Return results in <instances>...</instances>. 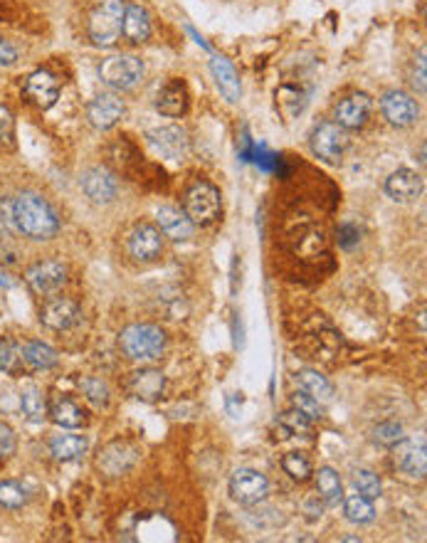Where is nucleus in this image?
<instances>
[{
    "mask_svg": "<svg viewBox=\"0 0 427 543\" xmlns=\"http://www.w3.org/2000/svg\"><path fill=\"white\" fill-rule=\"evenodd\" d=\"M15 447H18L15 430L8 423L0 420V460H8L11 455H15Z\"/></svg>",
    "mask_w": 427,
    "mask_h": 543,
    "instance_id": "a19ab883",
    "label": "nucleus"
},
{
    "mask_svg": "<svg viewBox=\"0 0 427 543\" xmlns=\"http://www.w3.org/2000/svg\"><path fill=\"white\" fill-rule=\"evenodd\" d=\"M25 282H27L33 294L52 296L55 292H60L65 282H67V267L57 260L37 262L25 272Z\"/></svg>",
    "mask_w": 427,
    "mask_h": 543,
    "instance_id": "6e6552de",
    "label": "nucleus"
},
{
    "mask_svg": "<svg viewBox=\"0 0 427 543\" xmlns=\"http://www.w3.org/2000/svg\"><path fill=\"white\" fill-rule=\"evenodd\" d=\"M89 449V440L84 435H55L50 440V452L57 462L82 460Z\"/></svg>",
    "mask_w": 427,
    "mask_h": 543,
    "instance_id": "393cba45",
    "label": "nucleus"
},
{
    "mask_svg": "<svg viewBox=\"0 0 427 543\" xmlns=\"http://www.w3.org/2000/svg\"><path fill=\"white\" fill-rule=\"evenodd\" d=\"M139 447L131 445L126 440H114L109 442L107 447L99 452V460H96V467L107 477H121L126 474L139 462Z\"/></svg>",
    "mask_w": 427,
    "mask_h": 543,
    "instance_id": "9b49d317",
    "label": "nucleus"
},
{
    "mask_svg": "<svg viewBox=\"0 0 427 543\" xmlns=\"http://www.w3.org/2000/svg\"><path fill=\"white\" fill-rule=\"evenodd\" d=\"M309 146H311V154L321 158L324 164L336 165L341 164L346 149H348V136L336 121H321L311 131Z\"/></svg>",
    "mask_w": 427,
    "mask_h": 543,
    "instance_id": "39448f33",
    "label": "nucleus"
},
{
    "mask_svg": "<svg viewBox=\"0 0 427 543\" xmlns=\"http://www.w3.org/2000/svg\"><path fill=\"white\" fill-rule=\"evenodd\" d=\"M220 190L210 186V183H195L190 186L188 193H186V201H183V213L188 215V220L193 225H201V227H208L213 225L217 218H220Z\"/></svg>",
    "mask_w": 427,
    "mask_h": 543,
    "instance_id": "20e7f679",
    "label": "nucleus"
},
{
    "mask_svg": "<svg viewBox=\"0 0 427 543\" xmlns=\"http://www.w3.org/2000/svg\"><path fill=\"white\" fill-rule=\"evenodd\" d=\"M80 388H82L84 395L95 402V405H102V408L109 405V386L102 379H96V376H84V379H80Z\"/></svg>",
    "mask_w": 427,
    "mask_h": 543,
    "instance_id": "e433bc0d",
    "label": "nucleus"
},
{
    "mask_svg": "<svg viewBox=\"0 0 427 543\" xmlns=\"http://www.w3.org/2000/svg\"><path fill=\"white\" fill-rule=\"evenodd\" d=\"M23 358L25 366L33 368V371H50L60 363V356L57 351L42 341H27L23 346Z\"/></svg>",
    "mask_w": 427,
    "mask_h": 543,
    "instance_id": "cd10ccee",
    "label": "nucleus"
},
{
    "mask_svg": "<svg viewBox=\"0 0 427 543\" xmlns=\"http://www.w3.org/2000/svg\"><path fill=\"white\" fill-rule=\"evenodd\" d=\"M25 371V358H23V346L12 339H3L0 341V373H8V376H20Z\"/></svg>",
    "mask_w": 427,
    "mask_h": 543,
    "instance_id": "7c9ffc66",
    "label": "nucleus"
},
{
    "mask_svg": "<svg viewBox=\"0 0 427 543\" xmlns=\"http://www.w3.org/2000/svg\"><path fill=\"white\" fill-rule=\"evenodd\" d=\"M18 62V50L8 40H0V67H12Z\"/></svg>",
    "mask_w": 427,
    "mask_h": 543,
    "instance_id": "c03bdc74",
    "label": "nucleus"
},
{
    "mask_svg": "<svg viewBox=\"0 0 427 543\" xmlns=\"http://www.w3.org/2000/svg\"><path fill=\"white\" fill-rule=\"evenodd\" d=\"M40 321L52 331H70L82 324V309L74 299L67 296H52L45 302L40 311Z\"/></svg>",
    "mask_w": 427,
    "mask_h": 543,
    "instance_id": "9d476101",
    "label": "nucleus"
},
{
    "mask_svg": "<svg viewBox=\"0 0 427 543\" xmlns=\"http://www.w3.org/2000/svg\"><path fill=\"white\" fill-rule=\"evenodd\" d=\"M297 383H299V388L304 390V393H309L311 398H316L319 402H326L333 398V386L329 383V379H326V376H321L319 371H314V368H304V371H299Z\"/></svg>",
    "mask_w": 427,
    "mask_h": 543,
    "instance_id": "c85d7f7f",
    "label": "nucleus"
},
{
    "mask_svg": "<svg viewBox=\"0 0 427 543\" xmlns=\"http://www.w3.org/2000/svg\"><path fill=\"white\" fill-rule=\"evenodd\" d=\"M380 109H383V117L388 119V124L405 129V126H413L417 119H420V107L410 95L391 89L385 92L380 99Z\"/></svg>",
    "mask_w": 427,
    "mask_h": 543,
    "instance_id": "4468645a",
    "label": "nucleus"
},
{
    "mask_svg": "<svg viewBox=\"0 0 427 543\" xmlns=\"http://www.w3.org/2000/svg\"><path fill=\"white\" fill-rule=\"evenodd\" d=\"M282 467L285 472L294 479V482H309L311 479V462L307 460V455L301 452H286L282 457Z\"/></svg>",
    "mask_w": 427,
    "mask_h": 543,
    "instance_id": "f704fd0d",
    "label": "nucleus"
},
{
    "mask_svg": "<svg viewBox=\"0 0 427 543\" xmlns=\"http://www.w3.org/2000/svg\"><path fill=\"white\" fill-rule=\"evenodd\" d=\"M385 193L395 203H413L423 193V178L410 168H398L391 178L385 180Z\"/></svg>",
    "mask_w": 427,
    "mask_h": 543,
    "instance_id": "412c9836",
    "label": "nucleus"
},
{
    "mask_svg": "<svg viewBox=\"0 0 427 543\" xmlns=\"http://www.w3.org/2000/svg\"><path fill=\"white\" fill-rule=\"evenodd\" d=\"M156 109L168 119L183 117L188 111V89L180 80H171L156 96Z\"/></svg>",
    "mask_w": 427,
    "mask_h": 543,
    "instance_id": "4be33fe9",
    "label": "nucleus"
},
{
    "mask_svg": "<svg viewBox=\"0 0 427 543\" xmlns=\"http://www.w3.org/2000/svg\"><path fill=\"white\" fill-rule=\"evenodd\" d=\"M210 72H213V80L215 84H217V89H220V95L225 96L230 104L240 102V96H242V82H240V74L238 70H235V65L227 57H223V55H213V59H210Z\"/></svg>",
    "mask_w": 427,
    "mask_h": 543,
    "instance_id": "aec40b11",
    "label": "nucleus"
},
{
    "mask_svg": "<svg viewBox=\"0 0 427 543\" xmlns=\"http://www.w3.org/2000/svg\"><path fill=\"white\" fill-rule=\"evenodd\" d=\"M354 486L358 494L368 496V499H378L383 494V485H380L378 474L370 470H356L354 472Z\"/></svg>",
    "mask_w": 427,
    "mask_h": 543,
    "instance_id": "c9c22d12",
    "label": "nucleus"
},
{
    "mask_svg": "<svg viewBox=\"0 0 427 543\" xmlns=\"http://www.w3.org/2000/svg\"><path fill=\"white\" fill-rule=\"evenodd\" d=\"M279 427H282V432L285 435L282 437H294V435H301V437H314V423L309 420L307 415H301L299 410H286V413H282V417H279Z\"/></svg>",
    "mask_w": 427,
    "mask_h": 543,
    "instance_id": "473e14b6",
    "label": "nucleus"
},
{
    "mask_svg": "<svg viewBox=\"0 0 427 543\" xmlns=\"http://www.w3.org/2000/svg\"><path fill=\"white\" fill-rule=\"evenodd\" d=\"M395 467L413 479H425L427 447L425 440H400L395 445Z\"/></svg>",
    "mask_w": 427,
    "mask_h": 543,
    "instance_id": "dca6fc26",
    "label": "nucleus"
},
{
    "mask_svg": "<svg viewBox=\"0 0 427 543\" xmlns=\"http://www.w3.org/2000/svg\"><path fill=\"white\" fill-rule=\"evenodd\" d=\"M292 408H294V410H299L301 415H307L311 423L321 420V415H324V408H321V402L316 401V398H311V395H309V393H304V390H299V393H294V395H292Z\"/></svg>",
    "mask_w": 427,
    "mask_h": 543,
    "instance_id": "58836bf2",
    "label": "nucleus"
},
{
    "mask_svg": "<svg viewBox=\"0 0 427 543\" xmlns=\"http://www.w3.org/2000/svg\"><path fill=\"white\" fill-rule=\"evenodd\" d=\"M129 393L141 402H158L166 393V376L158 368H141L129 379Z\"/></svg>",
    "mask_w": 427,
    "mask_h": 543,
    "instance_id": "6ab92c4d",
    "label": "nucleus"
},
{
    "mask_svg": "<svg viewBox=\"0 0 427 543\" xmlns=\"http://www.w3.org/2000/svg\"><path fill=\"white\" fill-rule=\"evenodd\" d=\"M339 242L344 245V248H351L354 242H358V230L356 227H351V225H346V227H341V233H339Z\"/></svg>",
    "mask_w": 427,
    "mask_h": 543,
    "instance_id": "a18cd8bd",
    "label": "nucleus"
},
{
    "mask_svg": "<svg viewBox=\"0 0 427 543\" xmlns=\"http://www.w3.org/2000/svg\"><path fill=\"white\" fill-rule=\"evenodd\" d=\"M20 408H23L25 417H27L30 423H35V425L48 417V402H45L42 393H40L35 386H30V388L23 390V395H20Z\"/></svg>",
    "mask_w": 427,
    "mask_h": 543,
    "instance_id": "2f4dec72",
    "label": "nucleus"
},
{
    "mask_svg": "<svg viewBox=\"0 0 427 543\" xmlns=\"http://www.w3.org/2000/svg\"><path fill=\"white\" fill-rule=\"evenodd\" d=\"M80 186H82L84 195L95 205H109V203L117 201V195H119V180L104 165L87 168L82 178H80Z\"/></svg>",
    "mask_w": 427,
    "mask_h": 543,
    "instance_id": "1a4fd4ad",
    "label": "nucleus"
},
{
    "mask_svg": "<svg viewBox=\"0 0 427 543\" xmlns=\"http://www.w3.org/2000/svg\"><path fill=\"white\" fill-rule=\"evenodd\" d=\"M321 511H324V507L319 504V499H311V501H307V519L309 521L321 519Z\"/></svg>",
    "mask_w": 427,
    "mask_h": 543,
    "instance_id": "49530a36",
    "label": "nucleus"
},
{
    "mask_svg": "<svg viewBox=\"0 0 427 543\" xmlns=\"http://www.w3.org/2000/svg\"><path fill=\"white\" fill-rule=\"evenodd\" d=\"M126 114V104L119 95L114 92H102L99 96H95L87 107V119L89 124L99 131H107L111 126H117L121 121V117Z\"/></svg>",
    "mask_w": 427,
    "mask_h": 543,
    "instance_id": "f8f14e48",
    "label": "nucleus"
},
{
    "mask_svg": "<svg viewBox=\"0 0 427 543\" xmlns=\"http://www.w3.org/2000/svg\"><path fill=\"white\" fill-rule=\"evenodd\" d=\"M121 33L133 45L146 42L151 37V15H149V11L141 8V5H126L124 20H121Z\"/></svg>",
    "mask_w": 427,
    "mask_h": 543,
    "instance_id": "5701e85b",
    "label": "nucleus"
},
{
    "mask_svg": "<svg viewBox=\"0 0 427 543\" xmlns=\"http://www.w3.org/2000/svg\"><path fill=\"white\" fill-rule=\"evenodd\" d=\"M344 514L346 519L358 526H366L370 521L376 519V507H373V499H368L363 494H351L346 496L344 501Z\"/></svg>",
    "mask_w": 427,
    "mask_h": 543,
    "instance_id": "c756f323",
    "label": "nucleus"
},
{
    "mask_svg": "<svg viewBox=\"0 0 427 543\" xmlns=\"http://www.w3.org/2000/svg\"><path fill=\"white\" fill-rule=\"evenodd\" d=\"M164 252V237L161 230L154 225L141 223L131 230L129 235V255L136 262H156Z\"/></svg>",
    "mask_w": 427,
    "mask_h": 543,
    "instance_id": "2eb2a0df",
    "label": "nucleus"
},
{
    "mask_svg": "<svg viewBox=\"0 0 427 543\" xmlns=\"http://www.w3.org/2000/svg\"><path fill=\"white\" fill-rule=\"evenodd\" d=\"M27 489L15 479H3L0 482V507L3 509H23L27 504Z\"/></svg>",
    "mask_w": 427,
    "mask_h": 543,
    "instance_id": "72a5a7b5",
    "label": "nucleus"
},
{
    "mask_svg": "<svg viewBox=\"0 0 427 543\" xmlns=\"http://www.w3.org/2000/svg\"><path fill=\"white\" fill-rule=\"evenodd\" d=\"M12 218L18 235L30 240H52L60 233V218L55 208L37 193H20L12 198Z\"/></svg>",
    "mask_w": 427,
    "mask_h": 543,
    "instance_id": "f257e3e1",
    "label": "nucleus"
},
{
    "mask_svg": "<svg viewBox=\"0 0 427 543\" xmlns=\"http://www.w3.org/2000/svg\"><path fill=\"white\" fill-rule=\"evenodd\" d=\"M410 84H413L416 92L425 95V52H420V57H417L413 74H410Z\"/></svg>",
    "mask_w": 427,
    "mask_h": 543,
    "instance_id": "37998d69",
    "label": "nucleus"
},
{
    "mask_svg": "<svg viewBox=\"0 0 427 543\" xmlns=\"http://www.w3.org/2000/svg\"><path fill=\"white\" fill-rule=\"evenodd\" d=\"M48 415H52V420L60 427H77L87 425V410H84L80 402H74L72 398H57V401L50 405Z\"/></svg>",
    "mask_w": 427,
    "mask_h": 543,
    "instance_id": "a878e982",
    "label": "nucleus"
},
{
    "mask_svg": "<svg viewBox=\"0 0 427 543\" xmlns=\"http://www.w3.org/2000/svg\"><path fill=\"white\" fill-rule=\"evenodd\" d=\"M156 154L171 158V161H183L188 154V134L180 126H156L146 134Z\"/></svg>",
    "mask_w": 427,
    "mask_h": 543,
    "instance_id": "ddd939ff",
    "label": "nucleus"
},
{
    "mask_svg": "<svg viewBox=\"0 0 427 543\" xmlns=\"http://www.w3.org/2000/svg\"><path fill=\"white\" fill-rule=\"evenodd\" d=\"M403 437V425H400V423H393V420L380 423V425H376V430H373V440L378 442L380 447H395Z\"/></svg>",
    "mask_w": 427,
    "mask_h": 543,
    "instance_id": "4c0bfd02",
    "label": "nucleus"
},
{
    "mask_svg": "<svg viewBox=\"0 0 427 543\" xmlns=\"http://www.w3.org/2000/svg\"><path fill=\"white\" fill-rule=\"evenodd\" d=\"M126 3L124 0H102L89 15V37L96 48H114L121 37Z\"/></svg>",
    "mask_w": 427,
    "mask_h": 543,
    "instance_id": "7ed1b4c3",
    "label": "nucleus"
},
{
    "mask_svg": "<svg viewBox=\"0 0 427 543\" xmlns=\"http://www.w3.org/2000/svg\"><path fill=\"white\" fill-rule=\"evenodd\" d=\"M156 218H158L161 235L171 237V240H176V242H186V240L193 237V227H195V225L190 223L188 215L183 213V210H179V208H171V205H166V208H161V210H158Z\"/></svg>",
    "mask_w": 427,
    "mask_h": 543,
    "instance_id": "b1692460",
    "label": "nucleus"
},
{
    "mask_svg": "<svg viewBox=\"0 0 427 543\" xmlns=\"http://www.w3.org/2000/svg\"><path fill=\"white\" fill-rule=\"evenodd\" d=\"M0 230L8 233V235H18V227H15V218H12V198H0Z\"/></svg>",
    "mask_w": 427,
    "mask_h": 543,
    "instance_id": "79ce46f5",
    "label": "nucleus"
},
{
    "mask_svg": "<svg viewBox=\"0 0 427 543\" xmlns=\"http://www.w3.org/2000/svg\"><path fill=\"white\" fill-rule=\"evenodd\" d=\"M316 492L324 507H339L344 501V485L333 467H321L316 472Z\"/></svg>",
    "mask_w": 427,
    "mask_h": 543,
    "instance_id": "bb28decb",
    "label": "nucleus"
},
{
    "mask_svg": "<svg viewBox=\"0 0 427 543\" xmlns=\"http://www.w3.org/2000/svg\"><path fill=\"white\" fill-rule=\"evenodd\" d=\"M0 143L8 149H15V119L5 104H0Z\"/></svg>",
    "mask_w": 427,
    "mask_h": 543,
    "instance_id": "ea45409f",
    "label": "nucleus"
},
{
    "mask_svg": "<svg viewBox=\"0 0 427 543\" xmlns=\"http://www.w3.org/2000/svg\"><path fill=\"white\" fill-rule=\"evenodd\" d=\"M119 346L131 361H154L166 351V331L154 324H131L119 333Z\"/></svg>",
    "mask_w": 427,
    "mask_h": 543,
    "instance_id": "f03ea898",
    "label": "nucleus"
},
{
    "mask_svg": "<svg viewBox=\"0 0 427 543\" xmlns=\"http://www.w3.org/2000/svg\"><path fill=\"white\" fill-rule=\"evenodd\" d=\"M370 109H373L370 96L363 95V92H358V95H351L346 96V99H341V102L336 104L333 117H336V124H339L344 131H356L366 126L368 117H370Z\"/></svg>",
    "mask_w": 427,
    "mask_h": 543,
    "instance_id": "f3484780",
    "label": "nucleus"
},
{
    "mask_svg": "<svg viewBox=\"0 0 427 543\" xmlns=\"http://www.w3.org/2000/svg\"><path fill=\"white\" fill-rule=\"evenodd\" d=\"M270 494V479L252 467H242L230 477V496L242 507H257Z\"/></svg>",
    "mask_w": 427,
    "mask_h": 543,
    "instance_id": "0eeeda50",
    "label": "nucleus"
},
{
    "mask_svg": "<svg viewBox=\"0 0 427 543\" xmlns=\"http://www.w3.org/2000/svg\"><path fill=\"white\" fill-rule=\"evenodd\" d=\"M25 96L35 104L37 109H50L57 104L60 99V82L55 80V74L48 70H37L27 77L25 82Z\"/></svg>",
    "mask_w": 427,
    "mask_h": 543,
    "instance_id": "a211bd4d",
    "label": "nucleus"
},
{
    "mask_svg": "<svg viewBox=\"0 0 427 543\" xmlns=\"http://www.w3.org/2000/svg\"><path fill=\"white\" fill-rule=\"evenodd\" d=\"M143 62L133 55H111L99 65V77L111 89H133L143 80Z\"/></svg>",
    "mask_w": 427,
    "mask_h": 543,
    "instance_id": "423d86ee",
    "label": "nucleus"
}]
</instances>
